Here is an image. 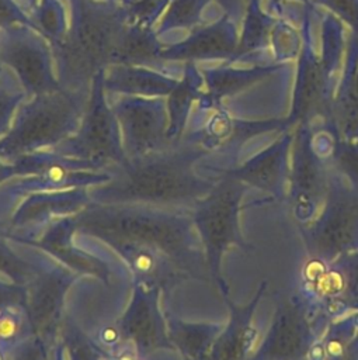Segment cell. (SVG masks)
<instances>
[{
    "mask_svg": "<svg viewBox=\"0 0 358 360\" xmlns=\"http://www.w3.org/2000/svg\"><path fill=\"white\" fill-rule=\"evenodd\" d=\"M3 69H4V65H3V62H1V59H0V75H1Z\"/></svg>",
    "mask_w": 358,
    "mask_h": 360,
    "instance_id": "cell-38",
    "label": "cell"
},
{
    "mask_svg": "<svg viewBox=\"0 0 358 360\" xmlns=\"http://www.w3.org/2000/svg\"><path fill=\"white\" fill-rule=\"evenodd\" d=\"M161 98L122 96L111 104L128 159L146 156L170 145L168 114Z\"/></svg>",
    "mask_w": 358,
    "mask_h": 360,
    "instance_id": "cell-9",
    "label": "cell"
},
{
    "mask_svg": "<svg viewBox=\"0 0 358 360\" xmlns=\"http://www.w3.org/2000/svg\"><path fill=\"white\" fill-rule=\"evenodd\" d=\"M170 0H121L126 11L128 22L153 27L163 15Z\"/></svg>",
    "mask_w": 358,
    "mask_h": 360,
    "instance_id": "cell-31",
    "label": "cell"
},
{
    "mask_svg": "<svg viewBox=\"0 0 358 360\" xmlns=\"http://www.w3.org/2000/svg\"><path fill=\"white\" fill-rule=\"evenodd\" d=\"M340 129L347 143L358 145V79L340 107Z\"/></svg>",
    "mask_w": 358,
    "mask_h": 360,
    "instance_id": "cell-32",
    "label": "cell"
},
{
    "mask_svg": "<svg viewBox=\"0 0 358 360\" xmlns=\"http://www.w3.org/2000/svg\"><path fill=\"white\" fill-rule=\"evenodd\" d=\"M98 1H114V0H98Z\"/></svg>",
    "mask_w": 358,
    "mask_h": 360,
    "instance_id": "cell-39",
    "label": "cell"
},
{
    "mask_svg": "<svg viewBox=\"0 0 358 360\" xmlns=\"http://www.w3.org/2000/svg\"><path fill=\"white\" fill-rule=\"evenodd\" d=\"M267 290V281L258 285L257 292L247 304H236L229 295L222 297L229 309V319L215 339L208 360H248L257 343L254 326L256 309Z\"/></svg>",
    "mask_w": 358,
    "mask_h": 360,
    "instance_id": "cell-17",
    "label": "cell"
},
{
    "mask_svg": "<svg viewBox=\"0 0 358 360\" xmlns=\"http://www.w3.org/2000/svg\"><path fill=\"white\" fill-rule=\"evenodd\" d=\"M104 76L105 70H101L91 82L87 105L77 131L53 150L108 170L125 163L128 158L118 120L107 100Z\"/></svg>",
    "mask_w": 358,
    "mask_h": 360,
    "instance_id": "cell-7",
    "label": "cell"
},
{
    "mask_svg": "<svg viewBox=\"0 0 358 360\" xmlns=\"http://www.w3.org/2000/svg\"><path fill=\"white\" fill-rule=\"evenodd\" d=\"M201 79L202 77L195 69L194 62H185L183 77L178 79L175 87L166 97L168 114L167 138L170 143H175L183 139L192 103L199 96Z\"/></svg>",
    "mask_w": 358,
    "mask_h": 360,
    "instance_id": "cell-23",
    "label": "cell"
},
{
    "mask_svg": "<svg viewBox=\"0 0 358 360\" xmlns=\"http://www.w3.org/2000/svg\"><path fill=\"white\" fill-rule=\"evenodd\" d=\"M219 1L222 6H230V0H216Z\"/></svg>",
    "mask_w": 358,
    "mask_h": 360,
    "instance_id": "cell-37",
    "label": "cell"
},
{
    "mask_svg": "<svg viewBox=\"0 0 358 360\" xmlns=\"http://www.w3.org/2000/svg\"><path fill=\"white\" fill-rule=\"evenodd\" d=\"M312 352L317 360H358V311L333 321Z\"/></svg>",
    "mask_w": 358,
    "mask_h": 360,
    "instance_id": "cell-24",
    "label": "cell"
},
{
    "mask_svg": "<svg viewBox=\"0 0 358 360\" xmlns=\"http://www.w3.org/2000/svg\"><path fill=\"white\" fill-rule=\"evenodd\" d=\"M7 239L6 226L0 222V278L20 285H27L38 274L42 266L17 255L8 245Z\"/></svg>",
    "mask_w": 358,
    "mask_h": 360,
    "instance_id": "cell-27",
    "label": "cell"
},
{
    "mask_svg": "<svg viewBox=\"0 0 358 360\" xmlns=\"http://www.w3.org/2000/svg\"><path fill=\"white\" fill-rule=\"evenodd\" d=\"M163 46L153 27L128 22L117 46L112 65L143 66L164 72Z\"/></svg>",
    "mask_w": 358,
    "mask_h": 360,
    "instance_id": "cell-21",
    "label": "cell"
},
{
    "mask_svg": "<svg viewBox=\"0 0 358 360\" xmlns=\"http://www.w3.org/2000/svg\"><path fill=\"white\" fill-rule=\"evenodd\" d=\"M305 304L298 298L282 300L260 345L248 360H306L317 342Z\"/></svg>",
    "mask_w": 358,
    "mask_h": 360,
    "instance_id": "cell-10",
    "label": "cell"
},
{
    "mask_svg": "<svg viewBox=\"0 0 358 360\" xmlns=\"http://www.w3.org/2000/svg\"><path fill=\"white\" fill-rule=\"evenodd\" d=\"M166 325L170 343L183 360H208L209 352L223 323L188 322L171 312H166Z\"/></svg>",
    "mask_w": 358,
    "mask_h": 360,
    "instance_id": "cell-22",
    "label": "cell"
},
{
    "mask_svg": "<svg viewBox=\"0 0 358 360\" xmlns=\"http://www.w3.org/2000/svg\"><path fill=\"white\" fill-rule=\"evenodd\" d=\"M289 138H282L244 163L229 169H212L218 176H229L248 188H256L271 200L282 201L288 195Z\"/></svg>",
    "mask_w": 358,
    "mask_h": 360,
    "instance_id": "cell-16",
    "label": "cell"
},
{
    "mask_svg": "<svg viewBox=\"0 0 358 360\" xmlns=\"http://www.w3.org/2000/svg\"><path fill=\"white\" fill-rule=\"evenodd\" d=\"M90 187H74L66 190L34 193L14 208L6 226L7 236L15 242L35 238L51 224L74 217L91 201Z\"/></svg>",
    "mask_w": 358,
    "mask_h": 360,
    "instance_id": "cell-11",
    "label": "cell"
},
{
    "mask_svg": "<svg viewBox=\"0 0 358 360\" xmlns=\"http://www.w3.org/2000/svg\"><path fill=\"white\" fill-rule=\"evenodd\" d=\"M90 90L58 89L22 103L8 132L0 138V159L53 149L70 138L83 118Z\"/></svg>",
    "mask_w": 358,
    "mask_h": 360,
    "instance_id": "cell-4",
    "label": "cell"
},
{
    "mask_svg": "<svg viewBox=\"0 0 358 360\" xmlns=\"http://www.w3.org/2000/svg\"><path fill=\"white\" fill-rule=\"evenodd\" d=\"M206 152L181 139L150 155L126 159L108 169V181L88 188L90 198L98 204H146L191 211L216 181L195 169Z\"/></svg>",
    "mask_w": 358,
    "mask_h": 360,
    "instance_id": "cell-1",
    "label": "cell"
},
{
    "mask_svg": "<svg viewBox=\"0 0 358 360\" xmlns=\"http://www.w3.org/2000/svg\"><path fill=\"white\" fill-rule=\"evenodd\" d=\"M234 35L226 20L194 30L187 38L163 46L166 62H195L226 58L234 51Z\"/></svg>",
    "mask_w": 358,
    "mask_h": 360,
    "instance_id": "cell-19",
    "label": "cell"
},
{
    "mask_svg": "<svg viewBox=\"0 0 358 360\" xmlns=\"http://www.w3.org/2000/svg\"><path fill=\"white\" fill-rule=\"evenodd\" d=\"M160 292L135 285L133 295L118 321L122 336L143 359L161 350L175 352L167 335L166 316L159 307Z\"/></svg>",
    "mask_w": 358,
    "mask_h": 360,
    "instance_id": "cell-14",
    "label": "cell"
},
{
    "mask_svg": "<svg viewBox=\"0 0 358 360\" xmlns=\"http://www.w3.org/2000/svg\"><path fill=\"white\" fill-rule=\"evenodd\" d=\"M326 1L350 21L352 22L358 21V6L355 0H326Z\"/></svg>",
    "mask_w": 358,
    "mask_h": 360,
    "instance_id": "cell-34",
    "label": "cell"
},
{
    "mask_svg": "<svg viewBox=\"0 0 358 360\" xmlns=\"http://www.w3.org/2000/svg\"><path fill=\"white\" fill-rule=\"evenodd\" d=\"M15 75L3 69L0 75V136H4L11 128L13 120L24 98L28 97Z\"/></svg>",
    "mask_w": 358,
    "mask_h": 360,
    "instance_id": "cell-28",
    "label": "cell"
},
{
    "mask_svg": "<svg viewBox=\"0 0 358 360\" xmlns=\"http://www.w3.org/2000/svg\"><path fill=\"white\" fill-rule=\"evenodd\" d=\"M0 59L14 72L28 97L60 89L51 45L31 27L0 30Z\"/></svg>",
    "mask_w": 358,
    "mask_h": 360,
    "instance_id": "cell-8",
    "label": "cell"
},
{
    "mask_svg": "<svg viewBox=\"0 0 358 360\" xmlns=\"http://www.w3.org/2000/svg\"><path fill=\"white\" fill-rule=\"evenodd\" d=\"M70 21L66 35L51 45L60 87L90 90L94 76L107 70L128 25L121 3L69 0Z\"/></svg>",
    "mask_w": 358,
    "mask_h": 360,
    "instance_id": "cell-3",
    "label": "cell"
},
{
    "mask_svg": "<svg viewBox=\"0 0 358 360\" xmlns=\"http://www.w3.org/2000/svg\"><path fill=\"white\" fill-rule=\"evenodd\" d=\"M31 18L37 31L49 42V45L59 42L69 28L60 0H39L32 8Z\"/></svg>",
    "mask_w": 358,
    "mask_h": 360,
    "instance_id": "cell-26",
    "label": "cell"
},
{
    "mask_svg": "<svg viewBox=\"0 0 358 360\" xmlns=\"http://www.w3.org/2000/svg\"><path fill=\"white\" fill-rule=\"evenodd\" d=\"M178 79L166 72L128 65H111L105 70L104 87L110 93L136 97H167Z\"/></svg>",
    "mask_w": 358,
    "mask_h": 360,
    "instance_id": "cell-20",
    "label": "cell"
},
{
    "mask_svg": "<svg viewBox=\"0 0 358 360\" xmlns=\"http://www.w3.org/2000/svg\"><path fill=\"white\" fill-rule=\"evenodd\" d=\"M102 243L111 248L128 266L135 285L161 292L192 278L185 269L159 248L125 239H107Z\"/></svg>",
    "mask_w": 358,
    "mask_h": 360,
    "instance_id": "cell-15",
    "label": "cell"
},
{
    "mask_svg": "<svg viewBox=\"0 0 358 360\" xmlns=\"http://www.w3.org/2000/svg\"><path fill=\"white\" fill-rule=\"evenodd\" d=\"M208 0H170L154 28L159 38L175 30H191L199 22Z\"/></svg>",
    "mask_w": 358,
    "mask_h": 360,
    "instance_id": "cell-25",
    "label": "cell"
},
{
    "mask_svg": "<svg viewBox=\"0 0 358 360\" xmlns=\"http://www.w3.org/2000/svg\"><path fill=\"white\" fill-rule=\"evenodd\" d=\"M76 233L100 242L125 239L164 250L192 278L205 280L208 266L191 211L146 204L90 202L74 217Z\"/></svg>",
    "mask_w": 358,
    "mask_h": 360,
    "instance_id": "cell-2",
    "label": "cell"
},
{
    "mask_svg": "<svg viewBox=\"0 0 358 360\" xmlns=\"http://www.w3.org/2000/svg\"><path fill=\"white\" fill-rule=\"evenodd\" d=\"M215 186L191 210V218L198 233L208 273L222 297L229 295V287L222 276L223 256L233 248L253 250L240 226V214L247 186L229 176L215 177Z\"/></svg>",
    "mask_w": 358,
    "mask_h": 360,
    "instance_id": "cell-5",
    "label": "cell"
},
{
    "mask_svg": "<svg viewBox=\"0 0 358 360\" xmlns=\"http://www.w3.org/2000/svg\"><path fill=\"white\" fill-rule=\"evenodd\" d=\"M326 166L309 138L300 136L289 163L288 195L293 217L302 224L312 221L323 205L329 188Z\"/></svg>",
    "mask_w": 358,
    "mask_h": 360,
    "instance_id": "cell-13",
    "label": "cell"
},
{
    "mask_svg": "<svg viewBox=\"0 0 358 360\" xmlns=\"http://www.w3.org/2000/svg\"><path fill=\"white\" fill-rule=\"evenodd\" d=\"M305 248L313 260L331 263L358 250V187L330 173L326 198L317 215L302 225Z\"/></svg>",
    "mask_w": 358,
    "mask_h": 360,
    "instance_id": "cell-6",
    "label": "cell"
},
{
    "mask_svg": "<svg viewBox=\"0 0 358 360\" xmlns=\"http://www.w3.org/2000/svg\"><path fill=\"white\" fill-rule=\"evenodd\" d=\"M76 276L60 267H41L27 284L25 314L31 336L52 347L63 325L62 311L66 291Z\"/></svg>",
    "mask_w": 358,
    "mask_h": 360,
    "instance_id": "cell-12",
    "label": "cell"
},
{
    "mask_svg": "<svg viewBox=\"0 0 358 360\" xmlns=\"http://www.w3.org/2000/svg\"><path fill=\"white\" fill-rule=\"evenodd\" d=\"M105 357L107 360H146L140 357L139 353L133 349V346H131L128 342L115 349L114 352H111L110 354H107Z\"/></svg>",
    "mask_w": 358,
    "mask_h": 360,
    "instance_id": "cell-35",
    "label": "cell"
},
{
    "mask_svg": "<svg viewBox=\"0 0 358 360\" xmlns=\"http://www.w3.org/2000/svg\"><path fill=\"white\" fill-rule=\"evenodd\" d=\"M14 25H27L37 30L31 15H28L15 0H0V30Z\"/></svg>",
    "mask_w": 358,
    "mask_h": 360,
    "instance_id": "cell-33",
    "label": "cell"
},
{
    "mask_svg": "<svg viewBox=\"0 0 358 360\" xmlns=\"http://www.w3.org/2000/svg\"><path fill=\"white\" fill-rule=\"evenodd\" d=\"M204 79L208 86V94L202 98V101H216L223 96L232 94L237 91L241 86H244L253 76L244 72L237 70H223V69H213V70H204Z\"/></svg>",
    "mask_w": 358,
    "mask_h": 360,
    "instance_id": "cell-29",
    "label": "cell"
},
{
    "mask_svg": "<svg viewBox=\"0 0 358 360\" xmlns=\"http://www.w3.org/2000/svg\"><path fill=\"white\" fill-rule=\"evenodd\" d=\"M321 70L316 63H307L303 69L295 103V117L305 118L316 104L321 90Z\"/></svg>",
    "mask_w": 358,
    "mask_h": 360,
    "instance_id": "cell-30",
    "label": "cell"
},
{
    "mask_svg": "<svg viewBox=\"0 0 358 360\" xmlns=\"http://www.w3.org/2000/svg\"><path fill=\"white\" fill-rule=\"evenodd\" d=\"M74 217L63 218L51 224L35 238L24 240L22 243L32 245L41 250L51 253L73 270H77L80 273H90L108 283L110 270L107 263L101 262L98 257L88 255L83 250V248L73 242L72 238L76 233Z\"/></svg>",
    "mask_w": 358,
    "mask_h": 360,
    "instance_id": "cell-18",
    "label": "cell"
},
{
    "mask_svg": "<svg viewBox=\"0 0 358 360\" xmlns=\"http://www.w3.org/2000/svg\"><path fill=\"white\" fill-rule=\"evenodd\" d=\"M39 0H27V3H28V6H29V8L32 10L35 6H37V3H38Z\"/></svg>",
    "mask_w": 358,
    "mask_h": 360,
    "instance_id": "cell-36",
    "label": "cell"
}]
</instances>
